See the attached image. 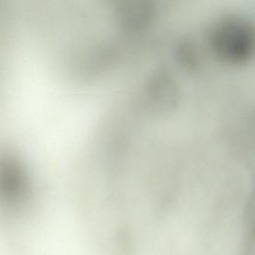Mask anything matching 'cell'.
<instances>
[{
	"label": "cell",
	"instance_id": "cell-1",
	"mask_svg": "<svg viewBox=\"0 0 255 255\" xmlns=\"http://www.w3.org/2000/svg\"><path fill=\"white\" fill-rule=\"evenodd\" d=\"M30 172L20 155L10 147H0V219L21 218L33 203Z\"/></svg>",
	"mask_w": 255,
	"mask_h": 255
},
{
	"label": "cell",
	"instance_id": "cell-2",
	"mask_svg": "<svg viewBox=\"0 0 255 255\" xmlns=\"http://www.w3.org/2000/svg\"><path fill=\"white\" fill-rule=\"evenodd\" d=\"M214 48L219 55L229 61L246 59L251 49V33L245 23L239 20H227L214 32Z\"/></svg>",
	"mask_w": 255,
	"mask_h": 255
}]
</instances>
